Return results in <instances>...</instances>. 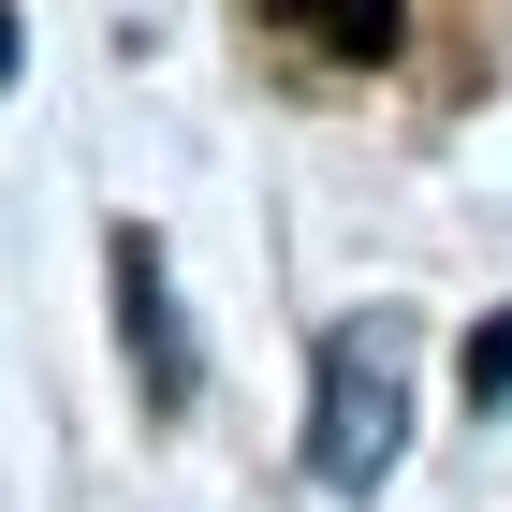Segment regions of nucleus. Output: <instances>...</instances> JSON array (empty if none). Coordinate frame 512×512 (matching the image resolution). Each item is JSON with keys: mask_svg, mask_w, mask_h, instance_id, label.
I'll use <instances>...</instances> for the list:
<instances>
[{"mask_svg": "<svg viewBox=\"0 0 512 512\" xmlns=\"http://www.w3.org/2000/svg\"><path fill=\"white\" fill-rule=\"evenodd\" d=\"M264 15H278L293 44H322V59H395V44H410L395 0H264Z\"/></svg>", "mask_w": 512, "mask_h": 512, "instance_id": "obj_1", "label": "nucleus"}, {"mask_svg": "<svg viewBox=\"0 0 512 512\" xmlns=\"http://www.w3.org/2000/svg\"><path fill=\"white\" fill-rule=\"evenodd\" d=\"M469 381H483V410H498V381H512V322H483V337H469Z\"/></svg>", "mask_w": 512, "mask_h": 512, "instance_id": "obj_2", "label": "nucleus"}]
</instances>
